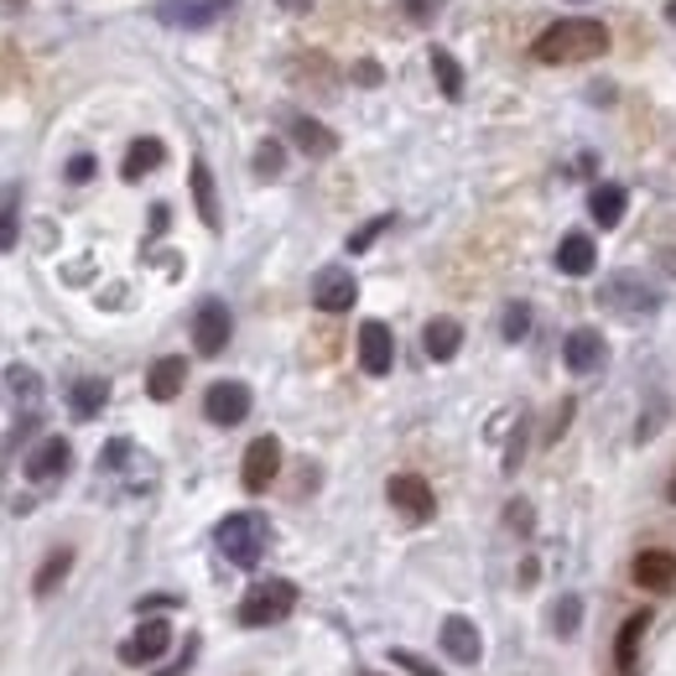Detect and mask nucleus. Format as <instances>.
<instances>
[{
	"instance_id": "1",
	"label": "nucleus",
	"mask_w": 676,
	"mask_h": 676,
	"mask_svg": "<svg viewBox=\"0 0 676 676\" xmlns=\"http://www.w3.org/2000/svg\"><path fill=\"white\" fill-rule=\"evenodd\" d=\"M609 53V26L588 16H567L557 26H547L531 47V58L541 63H594Z\"/></svg>"
},
{
	"instance_id": "2",
	"label": "nucleus",
	"mask_w": 676,
	"mask_h": 676,
	"mask_svg": "<svg viewBox=\"0 0 676 676\" xmlns=\"http://www.w3.org/2000/svg\"><path fill=\"white\" fill-rule=\"evenodd\" d=\"M214 541H219V552L235 562V567H260L266 541H271V526H266V516H256V510H235V516L219 520Z\"/></svg>"
},
{
	"instance_id": "3",
	"label": "nucleus",
	"mask_w": 676,
	"mask_h": 676,
	"mask_svg": "<svg viewBox=\"0 0 676 676\" xmlns=\"http://www.w3.org/2000/svg\"><path fill=\"white\" fill-rule=\"evenodd\" d=\"M292 609H297V583L266 577V583H256L250 594L239 598V624L245 630H266V624H281Z\"/></svg>"
},
{
	"instance_id": "4",
	"label": "nucleus",
	"mask_w": 676,
	"mask_h": 676,
	"mask_svg": "<svg viewBox=\"0 0 676 676\" xmlns=\"http://www.w3.org/2000/svg\"><path fill=\"white\" fill-rule=\"evenodd\" d=\"M598 307H615V313H624V318H651V313L661 307V292L651 286V281L619 271V277H609L604 286H598Z\"/></svg>"
},
{
	"instance_id": "5",
	"label": "nucleus",
	"mask_w": 676,
	"mask_h": 676,
	"mask_svg": "<svg viewBox=\"0 0 676 676\" xmlns=\"http://www.w3.org/2000/svg\"><path fill=\"white\" fill-rule=\"evenodd\" d=\"M239 0H157V11L151 16L161 26H182V32H203V26H214L224 11H235Z\"/></svg>"
},
{
	"instance_id": "6",
	"label": "nucleus",
	"mask_w": 676,
	"mask_h": 676,
	"mask_svg": "<svg viewBox=\"0 0 676 676\" xmlns=\"http://www.w3.org/2000/svg\"><path fill=\"white\" fill-rule=\"evenodd\" d=\"M385 495H391V505H396L412 526L438 516V495H432V484H427L421 474H396L391 484H385Z\"/></svg>"
},
{
	"instance_id": "7",
	"label": "nucleus",
	"mask_w": 676,
	"mask_h": 676,
	"mask_svg": "<svg viewBox=\"0 0 676 676\" xmlns=\"http://www.w3.org/2000/svg\"><path fill=\"white\" fill-rule=\"evenodd\" d=\"M229 334H235V318H229V307H224L219 297L199 302V313H193V349L214 359V354H224Z\"/></svg>"
},
{
	"instance_id": "8",
	"label": "nucleus",
	"mask_w": 676,
	"mask_h": 676,
	"mask_svg": "<svg viewBox=\"0 0 676 676\" xmlns=\"http://www.w3.org/2000/svg\"><path fill=\"white\" fill-rule=\"evenodd\" d=\"M203 412H209L214 427H239L250 417V385L245 380H214L209 396H203Z\"/></svg>"
},
{
	"instance_id": "9",
	"label": "nucleus",
	"mask_w": 676,
	"mask_h": 676,
	"mask_svg": "<svg viewBox=\"0 0 676 676\" xmlns=\"http://www.w3.org/2000/svg\"><path fill=\"white\" fill-rule=\"evenodd\" d=\"M391 364H396V338L380 318L359 323V370L364 375H391Z\"/></svg>"
},
{
	"instance_id": "10",
	"label": "nucleus",
	"mask_w": 676,
	"mask_h": 676,
	"mask_svg": "<svg viewBox=\"0 0 676 676\" xmlns=\"http://www.w3.org/2000/svg\"><path fill=\"white\" fill-rule=\"evenodd\" d=\"M281 474V442L277 438H256L245 448V463H239V478H245V489L260 495V489H271V478Z\"/></svg>"
},
{
	"instance_id": "11",
	"label": "nucleus",
	"mask_w": 676,
	"mask_h": 676,
	"mask_svg": "<svg viewBox=\"0 0 676 676\" xmlns=\"http://www.w3.org/2000/svg\"><path fill=\"white\" fill-rule=\"evenodd\" d=\"M167 645H172V624H167V619H146L136 635L120 645V661H125V666H151V661L167 656Z\"/></svg>"
},
{
	"instance_id": "12",
	"label": "nucleus",
	"mask_w": 676,
	"mask_h": 676,
	"mask_svg": "<svg viewBox=\"0 0 676 676\" xmlns=\"http://www.w3.org/2000/svg\"><path fill=\"white\" fill-rule=\"evenodd\" d=\"M359 297L354 277L343 271V266H323L318 281H313V307H323V313H349Z\"/></svg>"
},
{
	"instance_id": "13",
	"label": "nucleus",
	"mask_w": 676,
	"mask_h": 676,
	"mask_svg": "<svg viewBox=\"0 0 676 676\" xmlns=\"http://www.w3.org/2000/svg\"><path fill=\"white\" fill-rule=\"evenodd\" d=\"M604 359H609V349H604V334H598V328H573V334L562 338V364H567L573 375H594Z\"/></svg>"
},
{
	"instance_id": "14",
	"label": "nucleus",
	"mask_w": 676,
	"mask_h": 676,
	"mask_svg": "<svg viewBox=\"0 0 676 676\" xmlns=\"http://www.w3.org/2000/svg\"><path fill=\"white\" fill-rule=\"evenodd\" d=\"M68 463H74L68 438H42L37 448L26 453V478H32V484H53V478L68 474Z\"/></svg>"
},
{
	"instance_id": "15",
	"label": "nucleus",
	"mask_w": 676,
	"mask_h": 676,
	"mask_svg": "<svg viewBox=\"0 0 676 676\" xmlns=\"http://www.w3.org/2000/svg\"><path fill=\"white\" fill-rule=\"evenodd\" d=\"M442 656H453L458 666H474L478 656H484V640H478V630H474V619L469 615H448L442 619Z\"/></svg>"
},
{
	"instance_id": "16",
	"label": "nucleus",
	"mask_w": 676,
	"mask_h": 676,
	"mask_svg": "<svg viewBox=\"0 0 676 676\" xmlns=\"http://www.w3.org/2000/svg\"><path fill=\"white\" fill-rule=\"evenodd\" d=\"M645 630H651V609H640V615H630L624 624H619V640H615V661L624 676L640 672V640H645Z\"/></svg>"
},
{
	"instance_id": "17",
	"label": "nucleus",
	"mask_w": 676,
	"mask_h": 676,
	"mask_svg": "<svg viewBox=\"0 0 676 676\" xmlns=\"http://www.w3.org/2000/svg\"><path fill=\"white\" fill-rule=\"evenodd\" d=\"M635 583L640 588H651V594H666V588H676V557L672 552H640L635 557Z\"/></svg>"
},
{
	"instance_id": "18",
	"label": "nucleus",
	"mask_w": 676,
	"mask_h": 676,
	"mask_svg": "<svg viewBox=\"0 0 676 676\" xmlns=\"http://www.w3.org/2000/svg\"><path fill=\"white\" fill-rule=\"evenodd\" d=\"M598 266V245L588 235H562V245H557V271L562 277H588Z\"/></svg>"
},
{
	"instance_id": "19",
	"label": "nucleus",
	"mask_w": 676,
	"mask_h": 676,
	"mask_svg": "<svg viewBox=\"0 0 676 676\" xmlns=\"http://www.w3.org/2000/svg\"><path fill=\"white\" fill-rule=\"evenodd\" d=\"M421 349H427V359L448 364V359L463 349V328H458L453 318H432L427 328H421Z\"/></svg>"
},
{
	"instance_id": "20",
	"label": "nucleus",
	"mask_w": 676,
	"mask_h": 676,
	"mask_svg": "<svg viewBox=\"0 0 676 676\" xmlns=\"http://www.w3.org/2000/svg\"><path fill=\"white\" fill-rule=\"evenodd\" d=\"M624 209H630V193H624L619 182H598L594 193H588V214H594V224H604V229H615V224L624 219Z\"/></svg>"
},
{
	"instance_id": "21",
	"label": "nucleus",
	"mask_w": 676,
	"mask_h": 676,
	"mask_svg": "<svg viewBox=\"0 0 676 676\" xmlns=\"http://www.w3.org/2000/svg\"><path fill=\"white\" fill-rule=\"evenodd\" d=\"M104 401H110V380L89 375V380H79V385L68 391V412H74L79 421H94L104 412Z\"/></svg>"
},
{
	"instance_id": "22",
	"label": "nucleus",
	"mask_w": 676,
	"mask_h": 676,
	"mask_svg": "<svg viewBox=\"0 0 676 676\" xmlns=\"http://www.w3.org/2000/svg\"><path fill=\"white\" fill-rule=\"evenodd\" d=\"M292 140H297L307 157H334L338 151V136L328 125H318L313 115H292Z\"/></svg>"
},
{
	"instance_id": "23",
	"label": "nucleus",
	"mask_w": 676,
	"mask_h": 676,
	"mask_svg": "<svg viewBox=\"0 0 676 676\" xmlns=\"http://www.w3.org/2000/svg\"><path fill=\"white\" fill-rule=\"evenodd\" d=\"M182 380H188V364L178 354H167L151 364V375H146V396L151 401H172L182 391Z\"/></svg>"
},
{
	"instance_id": "24",
	"label": "nucleus",
	"mask_w": 676,
	"mask_h": 676,
	"mask_svg": "<svg viewBox=\"0 0 676 676\" xmlns=\"http://www.w3.org/2000/svg\"><path fill=\"white\" fill-rule=\"evenodd\" d=\"M161 157H167V151H161V140H157V136L131 140V151H125V167H120V178H125V182H140L146 172H157Z\"/></svg>"
},
{
	"instance_id": "25",
	"label": "nucleus",
	"mask_w": 676,
	"mask_h": 676,
	"mask_svg": "<svg viewBox=\"0 0 676 676\" xmlns=\"http://www.w3.org/2000/svg\"><path fill=\"white\" fill-rule=\"evenodd\" d=\"M188 182H193V203H199V219L209 224V229H219V193H214V172H209V161H193Z\"/></svg>"
},
{
	"instance_id": "26",
	"label": "nucleus",
	"mask_w": 676,
	"mask_h": 676,
	"mask_svg": "<svg viewBox=\"0 0 676 676\" xmlns=\"http://www.w3.org/2000/svg\"><path fill=\"white\" fill-rule=\"evenodd\" d=\"M5 391H11V401H16L21 412H37L42 406V375L32 364H11L5 370Z\"/></svg>"
},
{
	"instance_id": "27",
	"label": "nucleus",
	"mask_w": 676,
	"mask_h": 676,
	"mask_svg": "<svg viewBox=\"0 0 676 676\" xmlns=\"http://www.w3.org/2000/svg\"><path fill=\"white\" fill-rule=\"evenodd\" d=\"M21 239V188H0V250H16Z\"/></svg>"
},
{
	"instance_id": "28",
	"label": "nucleus",
	"mask_w": 676,
	"mask_h": 676,
	"mask_svg": "<svg viewBox=\"0 0 676 676\" xmlns=\"http://www.w3.org/2000/svg\"><path fill=\"white\" fill-rule=\"evenodd\" d=\"M427 58H432V74H438V89H442V94H448V100H458V94H463V68H458V58H453V53H448V47H432Z\"/></svg>"
},
{
	"instance_id": "29",
	"label": "nucleus",
	"mask_w": 676,
	"mask_h": 676,
	"mask_svg": "<svg viewBox=\"0 0 676 676\" xmlns=\"http://www.w3.org/2000/svg\"><path fill=\"white\" fill-rule=\"evenodd\" d=\"M577 624H583V598H577V594H562L557 604H552V630L567 640V635H577Z\"/></svg>"
},
{
	"instance_id": "30",
	"label": "nucleus",
	"mask_w": 676,
	"mask_h": 676,
	"mask_svg": "<svg viewBox=\"0 0 676 676\" xmlns=\"http://www.w3.org/2000/svg\"><path fill=\"white\" fill-rule=\"evenodd\" d=\"M68 567H74V552H53V557L42 562L37 583H32V588H37V598H47V594H53V588H58V583H63V573H68Z\"/></svg>"
},
{
	"instance_id": "31",
	"label": "nucleus",
	"mask_w": 676,
	"mask_h": 676,
	"mask_svg": "<svg viewBox=\"0 0 676 676\" xmlns=\"http://www.w3.org/2000/svg\"><path fill=\"white\" fill-rule=\"evenodd\" d=\"M499 334L510 338V343H520V338L531 334V307H526V302H510V307H505V323H499Z\"/></svg>"
},
{
	"instance_id": "32",
	"label": "nucleus",
	"mask_w": 676,
	"mask_h": 676,
	"mask_svg": "<svg viewBox=\"0 0 676 676\" xmlns=\"http://www.w3.org/2000/svg\"><path fill=\"white\" fill-rule=\"evenodd\" d=\"M385 229H391V214H380V219H370V224H364V229H354V235H349V256H359V250H370V245H375V239L385 235Z\"/></svg>"
},
{
	"instance_id": "33",
	"label": "nucleus",
	"mask_w": 676,
	"mask_h": 676,
	"mask_svg": "<svg viewBox=\"0 0 676 676\" xmlns=\"http://www.w3.org/2000/svg\"><path fill=\"white\" fill-rule=\"evenodd\" d=\"M281 167H286V151H281L277 140H266V146L256 151V172L260 178H281Z\"/></svg>"
},
{
	"instance_id": "34",
	"label": "nucleus",
	"mask_w": 676,
	"mask_h": 676,
	"mask_svg": "<svg viewBox=\"0 0 676 676\" xmlns=\"http://www.w3.org/2000/svg\"><path fill=\"white\" fill-rule=\"evenodd\" d=\"M391 661H396L401 672H412V676H448V672H438L432 661H421L417 651H391Z\"/></svg>"
},
{
	"instance_id": "35",
	"label": "nucleus",
	"mask_w": 676,
	"mask_h": 676,
	"mask_svg": "<svg viewBox=\"0 0 676 676\" xmlns=\"http://www.w3.org/2000/svg\"><path fill=\"white\" fill-rule=\"evenodd\" d=\"M125 458H131V442H125V438H115V442H110V448H104V453H100V469H104V474H110V469H120Z\"/></svg>"
},
{
	"instance_id": "36",
	"label": "nucleus",
	"mask_w": 676,
	"mask_h": 676,
	"mask_svg": "<svg viewBox=\"0 0 676 676\" xmlns=\"http://www.w3.org/2000/svg\"><path fill=\"white\" fill-rule=\"evenodd\" d=\"M438 5H442V0H401V11H406L412 21H427L432 11H438Z\"/></svg>"
},
{
	"instance_id": "37",
	"label": "nucleus",
	"mask_w": 676,
	"mask_h": 676,
	"mask_svg": "<svg viewBox=\"0 0 676 676\" xmlns=\"http://www.w3.org/2000/svg\"><path fill=\"white\" fill-rule=\"evenodd\" d=\"M94 178V157H74L68 161V182H89Z\"/></svg>"
},
{
	"instance_id": "38",
	"label": "nucleus",
	"mask_w": 676,
	"mask_h": 676,
	"mask_svg": "<svg viewBox=\"0 0 676 676\" xmlns=\"http://www.w3.org/2000/svg\"><path fill=\"white\" fill-rule=\"evenodd\" d=\"M193 656H199V640H188V651H182V661L172 666V672H161V676H182L188 666H193Z\"/></svg>"
},
{
	"instance_id": "39",
	"label": "nucleus",
	"mask_w": 676,
	"mask_h": 676,
	"mask_svg": "<svg viewBox=\"0 0 676 676\" xmlns=\"http://www.w3.org/2000/svg\"><path fill=\"white\" fill-rule=\"evenodd\" d=\"M354 74H359V83H380V68H375V63H359Z\"/></svg>"
},
{
	"instance_id": "40",
	"label": "nucleus",
	"mask_w": 676,
	"mask_h": 676,
	"mask_svg": "<svg viewBox=\"0 0 676 676\" xmlns=\"http://www.w3.org/2000/svg\"><path fill=\"white\" fill-rule=\"evenodd\" d=\"M510 526H531V505H510Z\"/></svg>"
},
{
	"instance_id": "41",
	"label": "nucleus",
	"mask_w": 676,
	"mask_h": 676,
	"mask_svg": "<svg viewBox=\"0 0 676 676\" xmlns=\"http://www.w3.org/2000/svg\"><path fill=\"white\" fill-rule=\"evenodd\" d=\"M281 5H286V11H307L313 0H281Z\"/></svg>"
},
{
	"instance_id": "42",
	"label": "nucleus",
	"mask_w": 676,
	"mask_h": 676,
	"mask_svg": "<svg viewBox=\"0 0 676 676\" xmlns=\"http://www.w3.org/2000/svg\"><path fill=\"white\" fill-rule=\"evenodd\" d=\"M661 260H666V271L676 277V250H661Z\"/></svg>"
},
{
	"instance_id": "43",
	"label": "nucleus",
	"mask_w": 676,
	"mask_h": 676,
	"mask_svg": "<svg viewBox=\"0 0 676 676\" xmlns=\"http://www.w3.org/2000/svg\"><path fill=\"white\" fill-rule=\"evenodd\" d=\"M666 499H672V505H676V474H672V484H666Z\"/></svg>"
},
{
	"instance_id": "44",
	"label": "nucleus",
	"mask_w": 676,
	"mask_h": 676,
	"mask_svg": "<svg viewBox=\"0 0 676 676\" xmlns=\"http://www.w3.org/2000/svg\"><path fill=\"white\" fill-rule=\"evenodd\" d=\"M666 21H672V26H676V0H672V5H666Z\"/></svg>"
},
{
	"instance_id": "45",
	"label": "nucleus",
	"mask_w": 676,
	"mask_h": 676,
	"mask_svg": "<svg viewBox=\"0 0 676 676\" xmlns=\"http://www.w3.org/2000/svg\"><path fill=\"white\" fill-rule=\"evenodd\" d=\"M370 676H380V672H370Z\"/></svg>"
}]
</instances>
